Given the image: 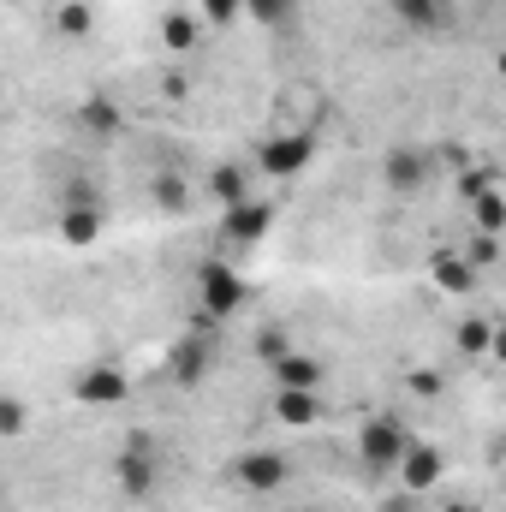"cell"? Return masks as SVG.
<instances>
[{
    "instance_id": "cell-6",
    "label": "cell",
    "mask_w": 506,
    "mask_h": 512,
    "mask_svg": "<svg viewBox=\"0 0 506 512\" xmlns=\"http://www.w3.org/2000/svg\"><path fill=\"white\" fill-rule=\"evenodd\" d=\"M233 483H239L245 495H274V489L286 483V453H280V447H251V453H239V459H233Z\"/></svg>"
},
{
    "instance_id": "cell-32",
    "label": "cell",
    "mask_w": 506,
    "mask_h": 512,
    "mask_svg": "<svg viewBox=\"0 0 506 512\" xmlns=\"http://www.w3.org/2000/svg\"><path fill=\"white\" fill-rule=\"evenodd\" d=\"M447 512H471V507H447Z\"/></svg>"
},
{
    "instance_id": "cell-10",
    "label": "cell",
    "mask_w": 506,
    "mask_h": 512,
    "mask_svg": "<svg viewBox=\"0 0 506 512\" xmlns=\"http://www.w3.org/2000/svg\"><path fill=\"white\" fill-rule=\"evenodd\" d=\"M381 179H387L399 197H411V191H423V179H429V155H423V149H411V143H399V149H387Z\"/></svg>"
},
{
    "instance_id": "cell-11",
    "label": "cell",
    "mask_w": 506,
    "mask_h": 512,
    "mask_svg": "<svg viewBox=\"0 0 506 512\" xmlns=\"http://www.w3.org/2000/svg\"><path fill=\"white\" fill-rule=\"evenodd\" d=\"M60 239L78 245V251H90V245L102 239V203H78V197H66V209H60Z\"/></svg>"
},
{
    "instance_id": "cell-7",
    "label": "cell",
    "mask_w": 506,
    "mask_h": 512,
    "mask_svg": "<svg viewBox=\"0 0 506 512\" xmlns=\"http://www.w3.org/2000/svg\"><path fill=\"white\" fill-rule=\"evenodd\" d=\"M399 489L405 495H429L441 477H447V459H441V447H429V441H405V453H399Z\"/></svg>"
},
{
    "instance_id": "cell-18",
    "label": "cell",
    "mask_w": 506,
    "mask_h": 512,
    "mask_svg": "<svg viewBox=\"0 0 506 512\" xmlns=\"http://www.w3.org/2000/svg\"><path fill=\"white\" fill-rule=\"evenodd\" d=\"M393 12H399L411 30H447V18H453L447 0H393Z\"/></svg>"
},
{
    "instance_id": "cell-16",
    "label": "cell",
    "mask_w": 506,
    "mask_h": 512,
    "mask_svg": "<svg viewBox=\"0 0 506 512\" xmlns=\"http://www.w3.org/2000/svg\"><path fill=\"white\" fill-rule=\"evenodd\" d=\"M209 197H215L221 209L245 203V197H251V179H245V167H239V161H215V173H209Z\"/></svg>"
},
{
    "instance_id": "cell-5",
    "label": "cell",
    "mask_w": 506,
    "mask_h": 512,
    "mask_svg": "<svg viewBox=\"0 0 506 512\" xmlns=\"http://www.w3.org/2000/svg\"><path fill=\"white\" fill-rule=\"evenodd\" d=\"M126 393H131V376L120 364H84L72 376V399L90 405V411H114V405H126Z\"/></svg>"
},
{
    "instance_id": "cell-27",
    "label": "cell",
    "mask_w": 506,
    "mask_h": 512,
    "mask_svg": "<svg viewBox=\"0 0 506 512\" xmlns=\"http://www.w3.org/2000/svg\"><path fill=\"white\" fill-rule=\"evenodd\" d=\"M489 185H501V167H495V161H483L477 173H465V179H459V197H477V191H489Z\"/></svg>"
},
{
    "instance_id": "cell-3",
    "label": "cell",
    "mask_w": 506,
    "mask_h": 512,
    "mask_svg": "<svg viewBox=\"0 0 506 512\" xmlns=\"http://www.w3.org/2000/svg\"><path fill=\"white\" fill-rule=\"evenodd\" d=\"M405 441H411V429L399 423V417H364V429H358V459L370 465V471H393L399 465V453H405Z\"/></svg>"
},
{
    "instance_id": "cell-9",
    "label": "cell",
    "mask_w": 506,
    "mask_h": 512,
    "mask_svg": "<svg viewBox=\"0 0 506 512\" xmlns=\"http://www.w3.org/2000/svg\"><path fill=\"white\" fill-rule=\"evenodd\" d=\"M209 370H215V346H209V334H185V340H173V352H167V376H173V387H203L209 382Z\"/></svg>"
},
{
    "instance_id": "cell-25",
    "label": "cell",
    "mask_w": 506,
    "mask_h": 512,
    "mask_svg": "<svg viewBox=\"0 0 506 512\" xmlns=\"http://www.w3.org/2000/svg\"><path fill=\"white\" fill-rule=\"evenodd\" d=\"M54 30H60V36H90V6H84V0H66L60 18H54Z\"/></svg>"
},
{
    "instance_id": "cell-8",
    "label": "cell",
    "mask_w": 506,
    "mask_h": 512,
    "mask_svg": "<svg viewBox=\"0 0 506 512\" xmlns=\"http://www.w3.org/2000/svg\"><path fill=\"white\" fill-rule=\"evenodd\" d=\"M268 233H274V209H268V203H256V197H245V203L221 209V239H227V245L251 251V245H262Z\"/></svg>"
},
{
    "instance_id": "cell-15",
    "label": "cell",
    "mask_w": 506,
    "mask_h": 512,
    "mask_svg": "<svg viewBox=\"0 0 506 512\" xmlns=\"http://www.w3.org/2000/svg\"><path fill=\"white\" fill-rule=\"evenodd\" d=\"M274 370V387H304V393H322V358L316 352H286L268 364Z\"/></svg>"
},
{
    "instance_id": "cell-20",
    "label": "cell",
    "mask_w": 506,
    "mask_h": 512,
    "mask_svg": "<svg viewBox=\"0 0 506 512\" xmlns=\"http://www.w3.org/2000/svg\"><path fill=\"white\" fill-rule=\"evenodd\" d=\"M197 36H203V18H191V12H167V18H161V42H167L173 54H191Z\"/></svg>"
},
{
    "instance_id": "cell-12",
    "label": "cell",
    "mask_w": 506,
    "mask_h": 512,
    "mask_svg": "<svg viewBox=\"0 0 506 512\" xmlns=\"http://www.w3.org/2000/svg\"><path fill=\"white\" fill-rule=\"evenodd\" d=\"M268 411H274L286 429H316V423H322V399H316V393H304V387H274Z\"/></svg>"
},
{
    "instance_id": "cell-14",
    "label": "cell",
    "mask_w": 506,
    "mask_h": 512,
    "mask_svg": "<svg viewBox=\"0 0 506 512\" xmlns=\"http://www.w3.org/2000/svg\"><path fill=\"white\" fill-rule=\"evenodd\" d=\"M78 131H90V137H120L126 131V114H120V102L114 96H84L78 102Z\"/></svg>"
},
{
    "instance_id": "cell-30",
    "label": "cell",
    "mask_w": 506,
    "mask_h": 512,
    "mask_svg": "<svg viewBox=\"0 0 506 512\" xmlns=\"http://www.w3.org/2000/svg\"><path fill=\"white\" fill-rule=\"evenodd\" d=\"M417 501H423V495H405V489H399V495H387V501H381V512H423Z\"/></svg>"
},
{
    "instance_id": "cell-26",
    "label": "cell",
    "mask_w": 506,
    "mask_h": 512,
    "mask_svg": "<svg viewBox=\"0 0 506 512\" xmlns=\"http://www.w3.org/2000/svg\"><path fill=\"white\" fill-rule=\"evenodd\" d=\"M197 18L203 24H239L245 18V0H197Z\"/></svg>"
},
{
    "instance_id": "cell-28",
    "label": "cell",
    "mask_w": 506,
    "mask_h": 512,
    "mask_svg": "<svg viewBox=\"0 0 506 512\" xmlns=\"http://www.w3.org/2000/svg\"><path fill=\"white\" fill-rule=\"evenodd\" d=\"M256 352H262V364H274V358H286V352H292V340H286L280 328H262V334H256Z\"/></svg>"
},
{
    "instance_id": "cell-13",
    "label": "cell",
    "mask_w": 506,
    "mask_h": 512,
    "mask_svg": "<svg viewBox=\"0 0 506 512\" xmlns=\"http://www.w3.org/2000/svg\"><path fill=\"white\" fill-rule=\"evenodd\" d=\"M429 280H435L447 298H465V292H477V268H471L459 251H435V256H429Z\"/></svg>"
},
{
    "instance_id": "cell-4",
    "label": "cell",
    "mask_w": 506,
    "mask_h": 512,
    "mask_svg": "<svg viewBox=\"0 0 506 512\" xmlns=\"http://www.w3.org/2000/svg\"><path fill=\"white\" fill-rule=\"evenodd\" d=\"M310 161H316V137H310V131H274V137L256 149V167H262L268 179H298Z\"/></svg>"
},
{
    "instance_id": "cell-22",
    "label": "cell",
    "mask_w": 506,
    "mask_h": 512,
    "mask_svg": "<svg viewBox=\"0 0 506 512\" xmlns=\"http://www.w3.org/2000/svg\"><path fill=\"white\" fill-rule=\"evenodd\" d=\"M245 18L268 24V30H280V24H292V18H298V0H245Z\"/></svg>"
},
{
    "instance_id": "cell-29",
    "label": "cell",
    "mask_w": 506,
    "mask_h": 512,
    "mask_svg": "<svg viewBox=\"0 0 506 512\" xmlns=\"http://www.w3.org/2000/svg\"><path fill=\"white\" fill-rule=\"evenodd\" d=\"M405 387H411L417 399H435V393H441V376H435V370H411V376H405Z\"/></svg>"
},
{
    "instance_id": "cell-21",
    "label": "cell",
    "mask_w": 506,
    "mask_h": 512,
    "mask_svg": "<svg viewBox=\"0 0 506 512\" xmlns=\"http://www.w3.org/2000/svg\"><path fill=\"white\" fill-rule=\"evenodd\" d=\"M18 435H30V399L0 393V441H18Z\"/></svg>"
},
{
    "instance_id": "cell-24",
    "label": "cell",
    "mask_w": 506,
    "mask_h": 512,
    "mask_svg": "<svg viewBox=\"0 0 506 512\" xmlns=\"http://www.w3.org/2000/svg\"><path fill=\"white\" fill-rule=\"evenodd\" d=\"M459 256H465L477 274H483V268H495V262H501V233H477V239H471Z\"/></svg>"
},
{
    "instance_id": "cell-23",
    "label": "cell",
    "mask_w": 506,
    "mask_h": 512,
    "mask_svg": "<svg viewBox=\"0 0 506 512\" xmlns=\"http://www.w3.org/2000/svg\"><path fill=\"white\" fill-rule=\"evenodd\" d=\"M459 352H465V358H489V352H495V328L477 322V316L459 322Z\"/></svg>"
},
{
    "instance_id": "cell-2",
    "label": "cell",
    "mask_w": 506,
    "mask_h": 512,
    "mask_svg": "<svg viewBox=\"0 0 506 512\" xmlns=\"http://www.w3.org/2000/svg\"><path fill=\"white\" fill-rule=\"evenodd\" d=\"M114 483H120V495H126L131 507H143V501L155 495V483H161V459H155V441H149V435H131L126 447H120V459H114Z\"/></svg>"
},
{
    "instance_id": "cell-19",
    "label": "cell",
    "mask_w": 506,
    "mask_h": 512,
    "mask_svg": "<svg viewBox=\"0 0 506 512\" xmlns=\"http://www.w3.org/2000/svg\"><path fill=\"white\" fill-rule=\"evenodd\" d=\"M471 203V221H477V233H501L506 227V197L501 185H489V191H477V197H465Z\"/></svg>"
},
{
    "instance_id": "cell-1",
    "label": "cell",
    "mask_w": 506,
    "mask_h": 512,
    "mask_svg": "<svg viewBox=\"0 0 506 512\" xmlns=\"http://www.w3.org/2000/svg\"><path fill=\"white\" fill-rule=\"evenodd\" d=\"M197 304H203V322L239 316V310H245V280H239V268H227L221 256L197 262Z\"/></svg>"
},
{
    "instance_id": "cell-17",
    "label": "cell",
    "mask_w": 506,
    "mask_h": 512,
    "mask_svg": "<svg viewBox=\"0 0 506 512\" xmlns=\"http://www.w3.org/2000/svg\"><path fill=\"white\" fill-rule=\"evenodd\" d=\"M149 197H155L161 215H191V185H185L173 167H161V173L149 179Z\"/></svg>"
},
{
    "instance_id": "cell-31",
    "label": "cell",
    "mask_w": 506,
    "mask_h": 512,
    "mask_svg": "<svg viewBox=\"0 0 506 512\" xmlns=\"http://www.w3.org/2000/svg\"><path fill=\"white\" fill-rule=\"evenodd\" d=\"M0 102H6V78H0Z\"/></svg>"
}]
</instances>
